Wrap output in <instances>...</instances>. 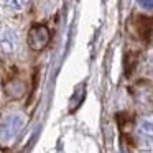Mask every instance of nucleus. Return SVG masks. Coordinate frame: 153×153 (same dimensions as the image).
<instances>
[{"label":"nucleus","instance_id":"f257e3e1","mask_svg":"<svg viewBox=\"0 0 153 153\" xmlns=\"http://www.w3.org/2000/svg\"><path fill=\"white\" fill-rule=\"evenodd\" d=\"M25 119L18 114H10L8 117H5L0 123V140L5 143H10L20 135V132L23 130Z\"/></svg>","mask_w":153,"mask_h":153},{"label":"nucleus","instance_id":"f03ea898","mask_svg":"<svg viewBox=\"0 0 153 153\" xmlns=\"http://www.w3.org/2000/svg\"><path fill=\"white\" fill-rule=\"evenodd\" d=\"M50 40H51V33L45 25H35L28 33V45L35 51L43 50L50 43Z\"/></svg>","mask_w":153,"mask_h":153},{"label":"nucleus","instance_id":"7ed1b4c3","mask_svg":"<svg viewBox=\"0 0 153 153\" xmlns=\"http://www.w3.org/2000/svg\"><path fill=\"white\" fill-rule=\"evenodd\" d=\"M5 94H7L10 99H22L27 94V84L22 79L15 77V79H10L7 84H5Z\"/></svg>","mask_w":153,"mask_h":153},{"label":"nucleus","instance_id":"20e7f679","mask_svg":"<svg viewBox=\"0 0 153 153\" xmlns=\"http://www.w3.org/2000/svg\"><path fill=\"white\" fill-rule=\"evenodd\" d=\"M84 96H86V89H84V84H81L79 87H77L76 91H74L73 97L69 99V112H76L77 109H79V105L82 104V99Z\"/></svg>","mask_w":153,"mask_h":153},{"label":"nucleus","instance_id":"39448f33","mask_svg":"<svg viewBox=\"0 0 153 153\" xmlns=\"http://www.w3.org/2000/svg\"><path fill=\"white\" fill-rule=\"evenodd\" d=\"M7 2V5L12 8V10H23V8L28 7V4H30V0H5Z\"/></svg>","mask_w":153,"mask_h":153},{"label":"nucleus","instance_id":"423d86ee","mask_svg":"<svg viewBox=\"0 0 153 153\" xmlns=\"http://www.w3.org/2000/svg\"><path fill=\"white\" fill-rule=\"evenodd\" d=\"M138 4L142 5L143 8H146V10H152V7H153V0H138Z\"/></svg>","mask_w":153,"mask_h":153}]
</instances>
